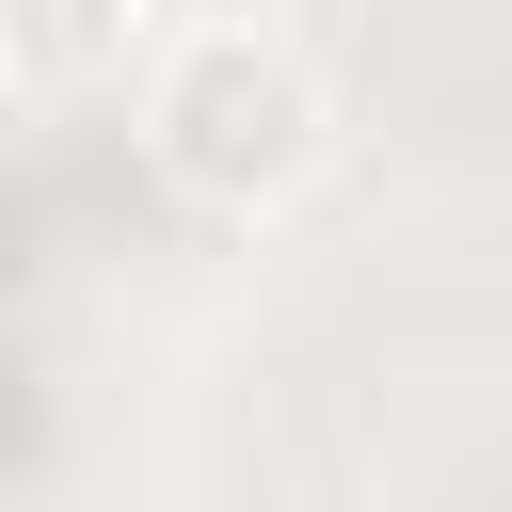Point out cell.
I'll list each match as a JSON object with an SVG mask.
<instances>
[{
  "label": "cell",
  "mask_w": 512,
  "mask_h": 512,
  "mask_svg": "<svg viewBox=\"0 0 512 512\" xmlns=\"http://www.w3.org/2000/svg\"><path fill=\"white\" fill-rule=\"evenodd\" d=\"M144 64H160V0H0L16 96H128Z\"/></svg>",
  "instance_id": "2"
},
{
  "label": "cell",
  "mask_w": 512,
  "mask_h": 512,
  "mask_svg": "<svg viewBox=\"0 0 512 512\" xmlns=\"http://www.w3.org/2000/svg\"><path fill=\"white\" fill-rule=\"evenodd\" d=\"M144 160H160V192L256 224V208H288L336 160V112H320L304 48L208 16V32H160V64H144Z\"/></svg>",
  "instance_id": "1"
}]
</instances>
